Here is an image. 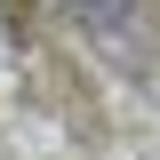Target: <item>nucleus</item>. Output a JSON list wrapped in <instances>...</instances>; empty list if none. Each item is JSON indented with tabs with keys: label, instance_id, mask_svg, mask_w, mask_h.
Segmentation results:
<instances>
[]
</instances>
